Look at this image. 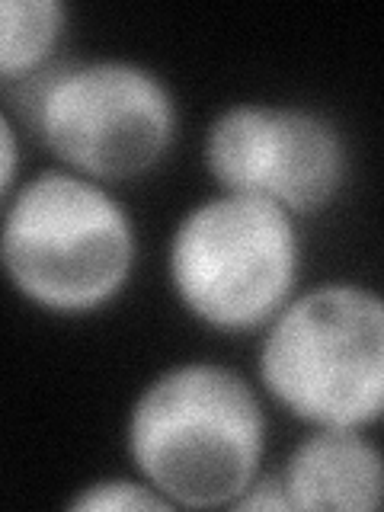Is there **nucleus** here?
<instances>
[{"label": "nucleus", "mask_w": 384, "mask_h": 512, "mask_svg": "<svg viewBox=\"0 0 384 512\" xmlns=\"http://www.w3.org/2000/svg\"><path fill=\"white\" fill-rule=\"evenodd\" d=\"M298 218L266 199L215 192L176 221L167 279L189 317L221 333L266 327L298 292Z\"/></svg>", "instance_id": "nucleus-5"}, {"label": "nucleus", "mask_w": 384, "mask_h": 512, "mask_svg": "<svg viewBox=\"0 0 384 512\" xmlns=\"http://www.w3.org/2000/svg\"><path fill=\"white\" fill-rule=\"evenodd\" d=\"M138 266V228L112 189L74 170H42L0 215V269L23 301L52 317H87L119 301Z\"/></svg>", "instance_id": "nucleus-2"}, {"label": "nucleus", "mask_w": 384, "mask_h": 512, "mask_svg": "<svg viewBox=\"0 0 384 512\" xmlns=\"http://www.w3.org/2000/svg\"><path fill=\"white\" fill-rule=\"evenodd\" d=\"M125 448L138 477L170 506L231 509L263 471V400L228 365H170L135 397Z\"/></svg>", "instance_id": "nucleus-1"}, {"label": "nucleus", "mask_w": 384, "mask_h": 512, "mask_svg": "<svg viewBox=\"0 0 384 512\" xmlns=\"http://www.w3.org/2000/svg\"><path fill=\"white\" fill-rule=\"evenodd\" d=\"M231 509H247V512H292L288 506V496H285V487H282V477L279 474H266L260 471L250 487L237 496L231 503Z\"/></svg>", "instance_id": "nucleus-10"}, {"label": "nucleus", "mask_w": 384, "mask_h": 512, "mask_svg": "<svg viewBox=\"0 0 384 512\" xmlns=\"http://www.w3.org/2000/svg\"><path fill=\"white\" fill-rule=\"evenodd\" d=\"M298 512H375L381 506V452L365 429H314L279 471Z\"/></svg>", "instance_id": "nucleus-7"}, {"label": "nucleus", "mask_w": 384, "mask_h": 512, "mask_svg": "<svg viewBox=\"0 0 384 512\" xmlns=\"http://www.w3.org/2000/svg\"><path fill=\"white\" fill-rule=\"evenodd\" d=\"M16 176H20V132L0 109V205H7L16 192Z\"/></svg>", "instance_id": "nucleus-11"}, {"label": "nucleus", "mask_w": 384, "mask_h": 512, "mask_svg": "<svg viewBox=\"0 0 384 512\" xmlns=\"http://www.w3.org/2000/svg\"><path fill=\"white\" fill-rule=\"evenodd\" d=\"M68 509L74 512H164L173 509L170 500H164L148 480L141 477H103L93 484L80 487Z\"/></svg>", "instance_id": "nucleus-9"}, {"label": "nucleus", "mask_w": 384, "mask_h": 512, "mask_svg": "<svg viewBox=\"0 0 384 512\" xmlns=\"http://www.w3.org/2000/svg\"><path fill=\"white\" fill-rule=\"evenodd\" d=\"M202 160L218 192L266 199L292 218L327 212L349 180V144L327 112L234 103L208 122Z\"/></svg>", "instance_id": "nucleus-6"}, {"label": "nucleus", "mask_w": 384, "mask_h": 512, "mask_svg": "<svg viewBox=\"0 0 384 512\" xmlns=\"http://www.w3.org/2000/svg\"><path fill=\"white\" fill-rule=\"evenodd\" d=\"M7 96L64 170L103 186L157 170L180 132L170 84L128 58H58Z\"/></svg>", "instance_id": "nucleus-3"}, {"label": "nucleus", "mask_w": 384, "mask_h": 512, "mask_svg": "<svg viewBox=\"0 0 384 512\" xmlns=\"http://www.w3.org/2000/svg\"><path fill=\"white\" fill-rule=\"evenodd\" d=\"M263 391L311 429H372L384 413V301L327 282L295 295L263 327Z\"/></svg>", "instance_id": "nucleus-4"}, {"label": "nucleus", "mask_w": 384, "mask_h": 512, "mask_svg": "<svg viewBox=\"0 0 384 512\" xmlns=\"http://www.w3.org/2000/svg\"><path fill=\"white\" fill-rule=\"evenodd\" d=\"M71 7L64 0H0V84L36 77L61 58Z\"/></svg>", "instance_id": "nucleus-8"}]
</instances>
